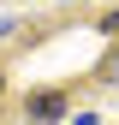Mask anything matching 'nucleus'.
<instances>
[{
    "label": "nucleus",
    "mask_w": 119,
    "mask_h": 125,
    "mask_svg": "<svg viewBox=\"0 0 119 125\" xmlns=\"http://www.w3.org/2000/svg\"><path fill=\"white\" fill-rule=\"evenodd\" d=\"M66 113V101L54 95V89H42V95H30V119H60Z\"/></svg>",
    "instance_id": "1"
},
{
    "label": "nucleus",
    "mask_w": 119,
    "mask_h": 125,
    "mask_svg": "<svg viewBox=\"0 0 119 125\" xmlns=\"http://www.w3.org/2000/svg\"><path fill=\"white\" fill-rule=\"evenodd\" d=\"M101 72H107V77H119V54H113V60H107V66H101Z\"/></svg>",
    "instance_id": "3"
},
{
    "label": "nucleus",
    "mask_w": 119,
    "mask_h": 125,
    "mask_svg": "<svg viewBox=\"0 0 119 125\" xmlns=\"http://www.w3.org/2000/svg\"><path fill=\"white\" fill-rule=\"evenodd\" d=\"M101 30H107V36H119V12H107V18H101Z\"/></svg>",
    "instance_id": "2"
}]
</instances>
